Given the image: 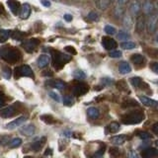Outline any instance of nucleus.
I'll return each mask as SVG.
<instances>
[{
    "instance_id": "1",
    "label": "nucleus",
    "mask_w": 158,
    "mask_h": 158,
    "mask_svg": "<svg viewBox=\"0 0 158 158\" xmlns=\"http://www.w3.org/2000/svg\"><path fill=\"white\" fill-rule=\"evenodd\" d=\"M0 57L8 63H16L21 59V53L13 47L4 46L0 48Z\"/></svg>"
},
{
    "instance_id": "2",
    "label": "nucleus",
    "mask_w": 158,
    "mask_h": 158,
    "mask_svg": "<svg viewBox=\"0 0 158 158\" xmlns=\"http://www.w3.org/2000/svg\"><path fill=\"white\" fill-rule=\"evenodd\" d=\"M52 62H53V66L56 69H61L64 64H66L69 60H71V56H66V54H63L60 52L57 51H52Z\"/></svg>"
},
{
    "instance_id": "3",
    "label": "nucleus",
    "mask_w": 158,
    "mask_h": 158,
    "mask_svg": "<svg viewBox=\"0 0 158 158\" xmlns=\"http://www.w3.org/2000/svg\"><path fill=\"white\" fill-rule=\"evenodd\" d=\"M144 116L142 114L139 113H132V114H128V115L123 116L122 118V122L125 123V125H136V123H139L143 121Z\"/></svg>"
},
{
    "instance_id": "4",
    "label": "nucleus",
    "mask_w": 158,
    "mask_h": 158,
    "mask_svg": "<svg viewBox=\"0 0 158 158\" xmlns=\"http://www.w3.org/2000/svg\"><path fill=\"white\" fill-rule=\"evenodd\" d=\"M14 76L15 78H20V77H31L34 78V72L32 70V68L30 67L29 65H21V66H18L15 68L14 70Z\"/></svg>"
},
{
    "instance_id": "5",
    "label": "nucleus",
    "mask_w": 158,
    "mask_h": 158,
    "mask_svg": "<svg viewBox=\"0 0 158 158\" xmlns=\"http://www.w3.org/2000/svg\"><path fill=\"white\" fill-rule=\"evenodd\" d=\"M39 44H40V42L37 39H31V40H28L26 42H24L22 47L24 48V49L27 52H33L39 46Z\"/></svg>"
},
{
    "instance_id": "6",
    "label": "nucleus",
    "mask_w": 158,
    "mask_h": 158,
    "mask_svg": "<svg viewBox=\"0 0 158 158\" xmlns=\"http://www.w3.org/2000/svg\"><path fill=\"white\" fill-rule=\"evenodd\" d=\"M89 90V86L85 83H78L73 88V94L75 96H82Z\"/></svg>"
},
{
    "instance_id": "7",
    "label": "nucleus",
    "mask_w": 158,
    "mask_h": 158,
    "mask_svg": "<svg viewBox=\"0 0 158 158\" xmlns=\"http://www.w3.org/2000/svg\"><path fill=\"white\" fill-rule=\"evenodd\" d=\"M102 44L103 47L105 48L108 51H112V49H115L118 47V44L115 40H113L109 37H103L102 38Z\"/></svg>"
},
{
    "instance_id": "8",
    "label": "nucleus",
    "mask_w": 158,
    "mask_h": 158,
    "mask_svg": "<svg viewBox=\"0 0 158 158\" xmlns=\"http://www.w3.org/2000/svg\"><path fill=\"white\" fill-rule=\"evenodd\" d=\"M35 131H36V127H35V126L32 125V123L25 125L20 128V132L23 133V135L26 136H32L35 133Z\"/></svg>"
},
{
    "instance_id": "9",
    "label": "nucleus",
    "mask_w": 158,
    "mask_h": 158,
    "mask_svg": "<svg viewBox=\"0 0 158 158\" xmlns=\"http://www.w3.org/2000/svg\"><path fill=\"white\" fill-rule=\"evenodd\" d=\"M25 121H26V118L25 117H20L18 118H16V120H14L12 122H10L9 123H7L6 125V127L7 130H14V128H16L20 126H22L23 123H25Z\"/></svg>"
},
{
    "instance_id": "10",
    "label": "nucleus",
    "mask_w": 158,
    "mask_h": 158,
    "mask_svg": "<svg viewBox=\"0 0 158 158\" xmlns=\"http://www.w3.org/2000/svg\"><path fill=\"white\" fill-rule=\"evenodd\" d=\"M46 140H47V138L44 136H41V137L36 138V139L34 140V142L32 143V146H31L32 149L34 151H39L44 146V143H46Z\"/></svg>"
},
{
    "instance_id": "11",
    "label": "nucleus",
    "mask_w": 158,
    "mask_h": 158,
    "mask_svg": "<svg viewBox=\"0 0 158 158\" xmlns=\"http://www.w3.org/2000/svg\"><path fill=\"white\" fill-rule=\"evenodd\" d=\"M15 113H16V109L13 106H8L6 108L2 109V110H0V117L2 118H11L12 116L15 115Z\"/></svg>"
},
{
    "instance_id": "12",
    "label": "nucleus",
    "mask_w": 158,
    "mask_h": 158,
    "mask_svg": "<svg viewBox=\"0 0 158 158\" xmlns=\"http://www.w3.org/2000/svg\"><path fill=\"white\" fill-rule=\"evenodd\" d=\"M142 158H157L158 157V150L156 148H146L141 152Z\"/></svg>"
},
{
    "instance_id": "13",
    "label": "nucleus",
    "mask_w": 158,
    "mask_h": 158,
    "mask_svg": "<svg viewBox=\"0 0 158 158\" xmlns=\"http://www.w3.org/2000/svg\"><path fill=\"white\" fill-rule=\"evenodd\" d=\"M157 23H158V19L156 15H151L148 19V22H147V30L149 33H153L155 31L156 26H157Z\"/></svg>"
},
{
    "instance_id": "14",
    "label": "nucleus",
    "mask_w": 158,
    "mask_h": 158,
    "mask_svg": "<svg viewBox=\"0 0 158 158\" xmlns=\"http://www.w3.org/2000/svg\"><path fill=\"white\" fill-rule=\"evenodd\" d=\"M46 85L49 87L56 88L58 90H63L64 87H65V83L61 80H52V79H49V80L46 82Z\"/></svg>"
},
{
    "instance_id": "15",
    "label": "nucleus",
    "mask_w": 158,
    "mask_h": 158,
    "mask_svg": "<svg viewBox=\"0 0 158 158\" xmlns=\"http://www.w3.org/2000/svg\"><path fill=\"white\" fill-rule=\"evenodd\" d=\"M145 29V19L143 15H139L136 20V24H135V31L137 33H142Z\"/></svg>"
},
{
    "instance_id": "16",
    "label": "nucleus",
    "mask_w": 158,
    "mask_h": 158,
    "mask_svg": "<svg viewBox=\"0 0 158 158\" xmlns=\"http://www.w3.org/2000/svg\"><path fill=\"white\" fill-rule=\"evenodd\" d=\"M20 17L21 19H28L31 14V7L28 3H24L20 8Z\"/></svg>"
},
{
    "instance_id": "17",
    "label": "nucleus",
    "mask_w": 158,
    "mask_h": 158,
    "mask_svg": "<svg viewBox=\"0 0 158 158\" xmlns=\"http://www.w3.org/2000/svg\"><path fill=\"white\" fill-rule=\"evenodd\" d=\"M139 100L143 105H145L147 107L156 108L158 106V102L156 100H152V99L145 97V96H139Z\"/></svg>"
},
{
    "instance_id": "18",
    "label": "nucleus",
    "mask_w": 158,
    "mask_h": 158,
    "mask_svg": "<svg viewBox=\"0 0 158 158\" xmlns=\"http://www.w3.org/2000/svg\"><path fill=\"white\" fill-rule=\"evenodd\" d=\"M48 63H49V56L48 54H42V56H40V57L37 60V64L40 68L46 67Z\"/></svg>"
},
{
    "instance_id": "19",
    "label": "nucleus",
    "mask_w": 158,
    "mask_h": 158,
    "mask_svg": "<svg viewBox=\"0 0 158 158\" xmlns=\"http://www.w3.org/2000/svg\"><path fill=\"white\" fill-rule=\"evenodd\" d=\"M118 6H116V8L114 9V14L117 18H120L122 17V15L125 11V8H123V5L126 4V1H118L117 2Z\"/></svg>"
},
{
    "instance_id": "20",
    "label": "nucleus",
    "mask_w": 158,
    "mask_h": 158,
    "mask_svg": "<svg viewBox=\"0 0 158 158\" xmlns=\"http://www.w3.org/2000/svg\"><path fill=\"white\" fill-rule=\"evenodd\" d=\"M118 71H120L121 74H127L131 71V67L127 62L122 61L118 64Z\"/></svg>"
},
{
    "instance_id": "21",
    "label": "nucleus",
    "mask_w": 158,
    "mask_h": 158,
    "mask_svg": "<svg viewBox=\"0 0 158 158\" xmlns=\"http://www.w3.org/2000/svg\"><path fill=\"white\" fill-rule=\"evenodd\" d=\"M126 139H127L126 135H117L111 138V142L115 145H122L126 141Z\"/></svg>"
},
{
    "instance_id": "22",
    "label": "nucleus",
    "mask_w": 158,
    "mask_h": 158,
    "mask_svg": "<svg viewBox=\"0 0 158 158\" xmlns=\"http://www.w3.org/2000/svg\"><path fill=\"white\" fill-rule=\"evenodd\" d=\"M12 32L8 31V30H1L0 31V43H4L6 42L7 40L11 37Z\"/></svg>"
},
{
    "instance_id": "23",
    "label": "nucleus",
    "mask_w": 158,
    "mask_h": 158,
    "mask_svg": "<svg viewBox=\"0 0 158 158\" xmlns=\"http://www.w3.org/2000/svg\"><path fill=\"white\" fill-rule=\"evenodd\" d=\"M7 5H8L9 9L11 10V12L14 15H17L18 14L19 2H16V1H7Z\"/></svg>"
},
{
    "instance_id": "24",
    "label": "nucleus",
    "mask_w": 158,
    "mask_h": 158,
    "mask_svg": "<svg viewBox=\"0 0 158 158\" xmlns=\"http://www.w3.org/2000/svg\"><path fill=\"white\" fill-rule=\"evenodd\" d=\"M110 4H111V1H109V0H99V1H96V6L100 10L107 9L110 6Z\"/></svg>"
},
{
    "instance_id": "25",
    "label": "nucleus",
    "mask_w": 158,
    "mask_h": 158,
    "mask_svg": "<svg viewBox=\"0 0 158 158\" xmlns=\"http://www.w3.org/2000/svg\"><path fill=\"white\" fill-rule=\"evenodd\" d=\"M87 114H88V116L92 118H97L99 116H100V112H99V110L97 108H94V107L89 108L87 110Z\"/></svg>"
},
{
    "instance_id": "26",
    "label": "nucleus",
    "mask_w": 158,
    "mask_h": 158,
    "mask_svg": "<svg viewBox=\"0 0 158 158\" xmlns=\"http://www.w3.org/2000/svg\"><path fill=\"white\" fill-rule=\"evenodd\" d=\"M131 59L135 64H140L143 62V60H144V57H143V56H141V54H139V53H135V54H132Z\"/></svg>"
},
{
    "instance_id": "27",
    "label": "nucleus",
    "mask_w": 158,
    "mask_h": 158,
    "mask_svg": "<svg viewBox=\"0 0 158 158\" xmlns=\"http://www.w3.org/2000/svg\"><path fill=\"white\" fill-rule=\"evenodd\" d=\"M21 144H22V139L20 137H16V138H13V139L10 140L9 147L10 148H17Z\"/></svg>"
},
{
    "instance_id": "28",
    "label": "nucleus",
    "mask_w": 158,
    "mask_h": 158,
    "mask_svg": "<svg viewBox=\"0 0 158 158\" xmlns=\"http://www.w3.org/2000/svg\"><path fill=\"white\" fill-rule=\"evenodd\" d=\"M139 11H140V4H139V2H133L131 5V12L132 13V15L136 16V15L139 13Z\"/></svg>"
},
{
    "instance_id": "29",
    "label": "nucleus",
    "mask_w": 158,
    "mask_h": 158,
    "mask_svg": "<svg viewBox=\"0 0 158 158\" xmlns=\"http://www.w3.org/2000/svg\"><path fill=\"white\" fill-rule=\"evenodd\" d=\"M131 82L133 86H135V88H139L140 86H143L145 83H143L142 80H141V78L140 77H132L131 79Z\"/></svg>"
},
{
    "instance_id": "30",
    "label": "nucleus",
    "mask_w": 158,
    "mask_h": 158,
    "mask_svg": "<svg viewBox=\"0 0 158 158\" xmlns=\"http://www.w3.org/2000/svg\"><path fill=\"white\" fill-rule=\"evenodd\" d=\"M108 128H109V131H110V132L115 133V132L118 131V130H120V125H118V123H117V122H113V123H110V125H109Z\"/></svg>"
},
{
    "instance_id": "31",
    "label": "nucleus",
    "mask_w": 158,
    "mask_h": 158,
    "mask_svg": "<svg viewBox=\"0 0 158 158\" xmlns=\"http://www.w3.org/2000/svg\"><path fill=\"white\" fill-rule=\"evenodd\" d=\"M72 75L75 79H84L86 77L85 72L80 70V69H76V70H74L73 73H72Z\"/></svg>"
},
{
    "instance_id": "32",
    "label": "nucleus",
    "mask_w": 158,
    "mask_h": 158,
    "mask_svg": "<svg viewBox=\"0 0 158 158\" xmlns=\"http://www.w3.org/2000/svg\"><path fill=\"white\" fill-rule=\"evenodd\" d=\"M153 10V4L150 1H145L143 4V11L145 14H150Z\"/></svg>"
},
{
    "instance_id": "33",
    "label": "nucleus",
    "mask_w": 158,
    "mask_h": 158,
    "mask_svg": "<svg viewBox=\"0 0 158 158\" xmlns=\"http://www.w3.org/2000/svg\"><path fill=\"white\" fill-rule=\"evenodd\" d=\"M41 120L46 123H48V125H52V123H53L54 122H56L53 117L51 115H43V116H41Z\"/></svg>"
},
{
    "instance_id": "34",
    "label": "nucleus",
    "mask_w": 158,
    "mask_h": 158,
    "mask_svg": "<svg viewBox=\"0 0 158 158\" xmlns=\"http://www.w3.org/2000/svg\"><path fill=\"white\" fill-rule=\"evenodd\" d=\"M73 104H74V100H73V98L71 96L66 95V96L63 97V105L64 106L70 107V106L73 105Z\"/></svg>"
},
{
    "instance_id": "35",
    "label": "nucleus",
    "mask_w": 158,
    "mask_h": 158,
    "mask_svg": "<svg viewBox=\"0 0 158 158\" xmlns=\"http://www.w3.org/2000/svg\"><path fill=\"white\" fill-rule=\"evenodd\" d=\"M145 52L152 58H158V49L155 48H147Z\"/></svg>"
},
{
    "instance_id": "36",
    "label": "nucleus",
    "mask_w": 158,
    "mask_h": 158,
    "mask_svg": "<svg viewBox=\"0 0 158 158\" xmlns=\"http://www.w3.org/2000/svg\"><path fill=\"white\" fill-rule=\"evenodd\" d=\"M24 36L25 35L20 31H14V32H12V35H11V37L14 40H16V41H21V40H23Z\"/></svg>"
},
{
    "instance_id": "37",
    "label": "nucleus",
    "mask_w": 158,
    "mask_h": 158,
    "mask_svg": "<svg viewBox=\"0 0 158 158\" xmlns=\"http://www.w3.org/2000/svg\"><path fill=\"white\" fill-rule=\"evenodd\" d=\"M121 47L125 49H133L135 48V44L132 42H125L121 44Z\"/></svg>"
},
{
    "instance_id": "38",
    "label": "nucleus",
    "mask_w": 158,
    "mask_h": 158,
    "mask_svg": "<svg viewBox=\"0 0 158 158\" xmlns=\"http://www.w3.org/2000/svg\"><path fill=\"white\" fill-rule=\"evenodd\" d=\"M116 86H117V88L118 89V90L127 92V83L125 81H118L116 83Z\"/></svg>"
},
{
    "instance_id": "39",
    "label": "nucleus",
    "mask_w": 158,
    "mask_h": 158,
    "mask_svg": "<svg viewBox=\"0 0 158 158\" xmlns=\"http://www.w3.org/2000/svg\"><path fill=\"white\" fill-rule=\"evenodd\" d=\"M105 149H106V146L104 145V144H102L101 145V148L99 150H97V152L95 153V154H94L93 158H102L104 152H105Z\"/></svg>"
},
{
    "instance_id": "40",
    "label": "nucleus",
    "mask_w": 158,
    "mask_h": 158,
    "mask_svg": "<svg viewBox=\"0 0 158 158\" xmlns=\"http://www.w3.org/2000/svg\"><path fill=\"white\" fill-rule=\"evenodd\" d=\"M117 37L118 40H127L128 38H130V34L126 31H120L118 34L117 35Z\"/></svg>"
},
{
    "instance_id": "41",
    "label": "nucleus",
    "mask_w": 158,
    "mask_h": 158,
    "mask_svg": "<svg viewBox=\"0 0 158 158\" xmlns=\"http://www.w3.org/2000/svg\"><path fill=\"white\" fill-rule=\"evenodd\" d=\"M138 136H139L142 140H146V139H149L151 137V135H149V132H147V131H139L138 132Z\"/></svg>"
},
{
    "instance_id": "42",
    "label": "nucleus",
    "mask_w": 158,
    "mask_h": 158,
    "mask_svg": "<svg viewBox=\"0 0 158 158\" xmlns=\"http://www.w3.org/2000/svg\"><path fill=\"white\" fill-rule=\"evenodd\" d=\"M123 25H125V27L130 29L132 25V20L131 18V16H126L125 19H123Z\"/></svg>"
},
{
    "instance_id": "43",
    "label": "nucleus",
    "mask_w": 158,
    "mask_h": 158,
    "mask_svg": "<svg viewBox=\"0 0 158 158\" xmlns=\"http://www.w3.org/2000/svg\"><path fill=\"white\" fill-rule=\"evenodd\" d=\"M110 153H111V156H113V158H118V156H120V154H121L120 150H118L117 147H112Z\"/></svg>"
},
{
    "instance_id": "44",
    "label": "nucleus",
    "mask_w": 158,
    "mask_h": 158,
    "mask_svg": "<svg viewBox=\"0 0 158 158\" xmlns=\"http://www.w3.org/2000/svg\"><path fill=\"white\" fill-rule=\"evenodd\" d=\"M105 32L108 34V35H115L116 34V29L114 28L113 26H110V25H107L105 26Z\"/></svg>"
},
{
    "instance_id": "45",
    "label": "nucleus",
    "mask_w": 158,
    "mask_h": 158,
    "mask_svg": "<svg viewBox=\"0 0 158 158\" xmlns=\"http://www.w3.org/2000/svg\"><path fill=\"white\" fill-rule=\"evenodd\" d=\"M131 106H137V104L135 100H132V99H131V100L128 101H125L123 103V107H131Z\"/></svg>"
},
{
    "instance_id": "46",
    "label": "nucleus",
    "mask_w": 158,
    "mask_h": 158,
    "mask_svg": "<svg viewBox=\"0 0 158 158\" xmlns=\"http://www.w3.org/2000/svg\"><path fill=\"white\" fill-rule=\"evenodd\" d=\"M49 97H51L52 99H53L54 101L60 102V97H59V95H58L57 93H56V92H53V91H51V92H49Z\"/></svg>"
},
{
    "instance_id": "47",
    "label": "nucleus",
    "mask_w": 158,
    "mask_h": 158,
    "mask_svg": "<svg viewBox=\"0 0 158 158\" xmlns=\"http://www.w3.org/2000/svg\"><path fill=\"white\" fill-rule=\"evenodd\" d=\"M88 19L90 20V21H96V20L98 19V14L96 12L92 11L88 14Z\"/></svg>"
},
{
    "instance_id": "48",
    "label": "nucleus",
    "mask_w": 158,
    "mask_h": 158,
    "mask_svg": "<svg viewBox=\"0 0 158 158\" xmlns=\"http://www.w3.org/2000/svg\"><path fill=\"white\" fill-rule=\"evenodd\" d=\"M3 75L6 79H9L10 77H11V70H10L9 67H5L3 69Z\"/></svg>"
},
{
    "instance_id": "49",
    "label": "nucleus",
    "mask_w": 158,
    "mask_h": 158,
    "mask_svg": "<svg viewBox=\"0 0 158 158\" xmlns=\"http://www.w3.org/2000/svg\"><path fill=\"white\" fill-rule=\"evenodd\" d=\"M109 56L111 57H114V58H117V57H120L122 56V52L121 51H113L109 53Z\"/></svg>"
},
{
    "instance_id": "50",
    "label": "nucleus",
    "mask_w": 158,
    "mask_h": 158,
    "mask_svg": "<svg viewBox=\"0 0 158 158\" xmlns=\"http://www.w3.org/2000/svg\"><path fill=\"white\" fill-rule=\"evenodd\" d=\"M64 48H65V51H66L67 52L71 53V54H76V53H77L76 49L74 48L73 47H71V46H67V47H65Z\"/></svg>"
},
{
    "instance_id": "51",
    "label": "nucleus",
    "mask_w": 158,
    "mask_h": 158,
    "mask_svg": "<svg viewBox=\"0 0 158 158\" xmlns=\"http://www.w3.org/2000/svg\"><path fill=\"white\" fill-rule=\"evenodd\" d=\"M150 68H151V70L153 72L158 74V62H152L150 64Z\"/></svg>"
},
{
    "instance_id": "52",
    "label": "nucleus",
    "mask_w": 158,
    "mask_h": 158,
    "mask_svg": "<svg viewBox=\"0 0 158 158\" xmlns=\"http://www.w3.org/2000/svg\"><path fill=\"white\" fill-rule=\"evenodd\" d=\"M127 158H138V156L135 150H131L127 153Z\"/></svg>"
},
{
    "instance_id": "53",
    "label": "nucleus",
    "mask_w": 158,
    "mask_h": 158,
    "mask_svg": "<svg viewBox=\"0 0 158 158\" xmlns=\"http://www.w3.org/2000/svg\"><path fill=\"white\" fill-rule=\"evenodd\" d=\"M152 131L154 133H156V135H158V122L155 123L154 125L152 126Z\"/></svg>"
},
{
    "instance_id": "54",
    "label": "nucleus",
    "mask_w": 158,
    "mask_h": 158,
    "mask_svg": "<svg viewBox=\"0 0 158 158\" xmlns=\"http://www.w3.org/2000/svg\"><path fill=\"white\" fill-rule=\"evenodd\" d=\"M63 18H64V20H65V21H67V22H70L71 20H72V16H71L70 14H64Z\"/></svg>"
},
{
    "instance_id": "55",
    "label": "nucleus",
    "mask_w": 158,
    "mask_h": 158,
    "mask_svg": "<svg viewBox=\"0 0 158 158\" xmlns=\"http://www.w3.org/2000/svg\"><path fill=\"white\" fill-rule=\"evenodd\" d=\"M103 83L105 84V85H109V84H111L112 83V80L110 78H103Z\"/></svg>"
},
{
    "instance_id": "56",
    "label": "nucleus",
    "mask_w": 158,
    "mask_h": 158,
    "mask_svg": "<svg viewBox=\"0 0 158 158\" xmlns=\"http://www.w3.org/2000/svg\"><path fill=\"white\" fill-rule=\"evenodd\" d=\"M41 3L44 5V6H46V7L51 6V2H49V1H44V0H43V1H41Z\"/></svg>"
},
{
    "instance_id": "57",
    "label": "nucleus",
    "mask_w": 158,
    "mask_h": 158,
    "mask_svg": "<svg viewBox=\"0 0 158 158\" xmlns=\"http://www.w3.org/2000/svg\"><path fill=\"white\" fill-rule=\"evenodd\" d=\"M3 104H4V98L2 95H0V108L3 106Z\"/></svg>"
},
{
    "instance_id": "58",
    "label": "nucleus",
    "mask_w": 158,
    "mask_h": 158,
    "mask_svg": "<svg viewBox=\"0 0 158 158\" xmlns=\"http://www.w3.org/2000/svg\"><path fill=\"white\" fill-rule=\"evenodd\" d=\"M52 149H51V148H48V149H47V151L44 152V154H46V155H48V154H52Z\"/></svg>"
},
{
    "instance_id": "59",
    "label": "nucleus",
    "mask_w": 158,
    "mask_h": 158,
    "mask_svg": "<svg viewBox=\"0 0 158 158\" xmlns=\"http://www.w3.org/2000/svg\"><path fill=\"white\" fill-rule=\"evenodd\" d=\"M0 13H1V14H4L5 13L4 12V9H3V6H2L1 4H0Z\"/></svg>"
},
{
    "instance_id": "60",
    "label": "nucleus",
    "mask_w": 158,
    "mask_h": 158,
    "mask_svg": "<svg viewBox=\"0 0 158 158\" xmlns=\"http://www.w3.org/2000/svg\"><path fill=\"white\" fill-rule=\"evenodd\" d=\"M70 135H71V132H69V131H66V132H64V135H66V136H70Z\"/></svg>"
},
{
    "instance_id": "61",
    "label": "nucleus",
    "mask_w": 158,
    "mask_h": 158,
    "mask_svg": "<svg viewBox=\"0 0 158 158\" xmlns=\"http://www.w3.org/2000/svg\"><path fill=\"white\" fill-rule=\"evenodd\" d=\"M24 158H32L31 156H26V157H24Z\"/></svg>"
},
{
    "instance_id": "62",
    "label": "nucleus",
    "mask_w": 158,
    "mask_h": 158,
    "mask_svg": "<svg viewBox=\"0 0 158 158\" xmlns=\"http://www.w3.org/2000/svg\"><path fill=\"white\" fill-rule=\"evenodd\" d=\"M155 144H156V145L158 146V140H156V142H155Z\"/></svg>"
},
{
    "instance_id": "63",
    "label": "nucleus",
    "mask_w": 158,
    "mask_h": 158,
    "mask_svg": "<svg viewBox=\"0 0 158 158\" xmlns=\"http://www.w3.org/2000/svg\"><path fill=\"white\" fill-rule=\"evenodd\" d=\"M156 39H157V43H158V35H157V38Z\"/></svg>"
}]
</instances>
